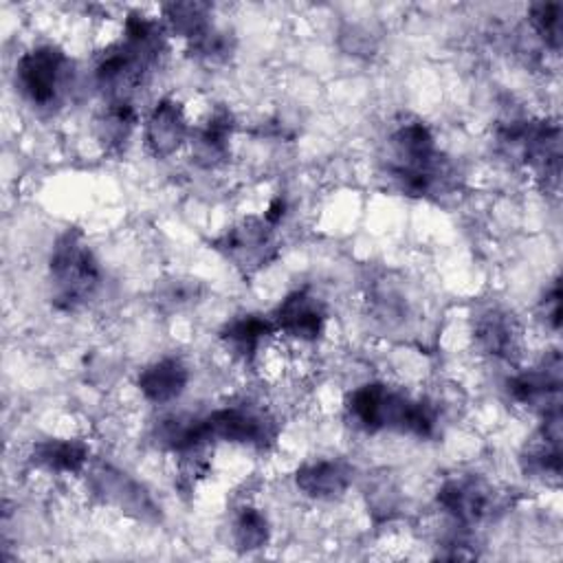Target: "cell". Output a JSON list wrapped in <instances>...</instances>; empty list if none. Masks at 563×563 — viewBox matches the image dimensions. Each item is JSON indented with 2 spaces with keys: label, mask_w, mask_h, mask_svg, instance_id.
I'll return each mask as SVG.
<instances>
[{
  "label": "cell",
  "mask_w": 563,
  "mask_h": 563,
  "mask_svg": "<svg viewBox=\"0 0 563 563\" xmlns=\"http://www.w3.org/2000/svg\"><path fill=\"white\" fill-rule=\"evenodd\" d=\"M347 413L365 431L396 429L420 438L435 431V409L427 400H411L380 383H367L347 398Z\"/></svg>",
  "instance_id": "1"
},
{
  "label": "cell",
  "mask_w": 563,
  "mask_h": 563,
  "mask_svg": "<svg viewBox=\"0 0 563 563\" xmlns=\"http://www.w3.org/2000/svg\"><path fill=\"white\" fill-rule=\"evenodd\" d=\"M389 172L402 191L427 196L438 191L449 180V165L435 150L433 134L422 121H407L398 125L389 139Z\"/></svg>",
  "instance_id": "2"
},
{
  "label": "cell",
  "mask_w": 563,
  "mask_h": 563,
  "mask_svg": "<svg viewBox=\"0 0 563 563\" xmlns=\"http://www.w3.org/2000/svg\"><path fill=\"white\" fill-rule=\"evenodd\" d=\"M51 286H53V303L62 310H75L99 286V264L84 242V235L75 229L62 233L53 246L51 262Z\"/></svg>",
  "instance_id": "3"
},
{
  "label": "cell",
  "mask_w": 563,
  "mask_h": 563,
  "mask_svg": "<svg viewBox=\"0 0 563 563\" xmlns=\"http://www.w3.org/2000/svg\"><path fill=\"white\" fill-rule=\"evenodd\" d=\"M70 75V59L62 48L51 44L26 51L15 64V84L20 92L40 108H51L64 97Z\"/></svg>",
  "instance_id": "4"
},
{
  "label": "cell",
  "mask_w": 563,
  "mask_h": 563,
  "mask_svg": "<svg viewBox=\"0 0 563 563\" xmlns=\"http://www.w3.org/2000/svg\"><path fill=\"white\" fill-rule=\"evenodd\" d=\"M198 433L205 444L211 440H224L251 446H266L275 438V422L268 413L255 407L233 405L198 418Z\"/></svg>",
  "instance_id": "5"
},
{
  "label": "cell",
  "mask_w": 563,
  "mask_h": 563,
  "mask_svg": "<svg viewBox=\"0 0 563 563\" xmlns=\"http://www.w3.org/2000/svg\"><path fill=\"white\" fill-rule=\"evenodd\" d=\"M271 224L266 220H246L233 227L218 240V249L244 271H255L264 266L273 253L275 244L271 238Z\"/></svg>",
  "instance_id": "6"
},
{
  "label": "cell",
  "mask_w": 563,
  "mask_h": 563,
  "mask_svg": "<svg viewBox=\"0 0 563 563\" xmlns=\"http://www.w3.org/2000/svg\"><path fill=\"white\" fill-rule=\"evenodd\" d=\"M271 319L275 330H282L292 339L317 341L323 332L325 310L308 290H295L282 299Z\"/></svg>",
  "instance_id": "7"
},
{
  "label": "cell",
  "mask_w": 563,
  "mask_h": 563,
  "mask_svg": "<svg viewBox=\"0 0 563 563\" xmlns=\"http://www.w3.org/2000/svg\"><path fill=\"white\" fill-rule=\"evenodd\" d=\"M559 389H561V358L554 352L543 361L539 369H528L517 374L508 383L510 396L530 407H541L543 411L559 407Z\"/></svg>",
  "instance_id": "8"
},
{
  "label": "cell",
  "mask_w": 563,
  "mask_h": 563,
  "mask_svg": "<svg viewBox=\"0 0 563 563\" xmlns=\"http://www.w3.org/2000/svg\"><path fill=\"white\" fill-rule=\"evenodd\" d=\"M438 504L444 512L462 523L482 519L490 508V490L471 477H455L442 484L438 490Z\"/></svg>",
  "instance_id": "9"
},
{
  "label": "cell",
  "mask_w": 563,
  "mask_h": 563,
  "mask_svg": "<svg viewBox=\"0 0 563 563\" xmlns=\"http://www.w3.org/2000/svg\"><path fill=\"white\" fill-rule=\"evenodd\" d=\"M187 139V121L180 103L172 99H161L145 125V143L150 152L158 158L174 154Z\"/></svg>",
  "instance_id": "10"
},
{
  "label": "cell",
  "mask_w": 563,
  "mask_h": 563,
  "mask_svg": "<svg viewBox=\"0 0 563 563\" xmlns=\"http://www.w3.org/2000/svg\"><path fill=\"white\" fill-rule=\"evenodd\" d=\"M187 380H189V372L183 365V361L167 356V358H161V361L147 365L139 374V389L150 402L163 405V402L178 398L183 394Z\"/></svg>",
  "instance_id": "11"
},
{
  "label": "cell",
  "mask_w": 563,
  "mask_h": 563,
  "mask_svg": "<svg viewBox=\"0 0 563 563\" xmlns=\"http://www.w3.org/2000/svg\"><path fill=\"white\" fill-rule=\"evenodd\" d=\"M233 130L231 112L218 108L194 134L191 154L202 167L220 165L229 154V139Z\"/></svg>",
  "instance_id": "12"
},
{
  "label": "cell",
  "mask_w": 563,
  "mask_h": 563,
  "mask_svg": "<svg viewBox=\"0 0 563 563\" xmlns=\"http://www.w3.org/2000/svg\"><path fill=\"white\" fill-rule=\"evenodd\" d=\"M297 486L314 499H332L341 495L350 484V468L341 462H312L297 471Z\"/></svg>",
  "instance_id": "13"
},
{
  "label": "cell",
  "mask_w": 563,
  "mask_h": 563,
  "mask_svg": "<svg viewBox=\"0 0 563 563\" xmlns=\"http://www.w3.org/2000/svg\"><path fill=\"white\" fill-rule=\"evenodd\" d=\"M475 341L486 354L510 356L517 345V325L508 312L488 308L475 319Z\"/></svg>",
  "instance_id": "14"
},
{
  "label": "cell",
  "mask_w": 563,
  "mask_h": 563,
  "mask_svg": "<svg viewBox=\"0 0 563 563\" xmlns=\"http://www.w3.org/2000/svg\"><path fill=\"white\" fill-rule=\"evenodd\" d=\"M31 460L53 473H79L88 460V446L81 440L51 438L33 446Z\"/></svg>",
  "instance_id": "15"
},
{
  "label": "cell",
  "mask_w": 563,
  "mask_h": 563,
  "mask_svg": "<svg viewBox=\"0 0 563 563\" xmlns=\"http://www.w3.org/2000/svg\"><path fill=\"white\" fill-rule=\"evenodd\" d=\"M275 332V323L271 317H262V314H242L231 319L220 336L222 341L242 358H251L260 345L264 343V339L268 334Z\"/></svg>",
  "instance_id": "16"
},
{
  "label": "cell",
  "mask_w": 563,
  "mask_h": 563,
  "mask_svg": "<svg viewBox=\"0 0 563 563\" xmlns=\"http://www.w3.org/2000/svg\"><path fill=\"white\" fill-rule=\"evenodd\" d=\"M136 123V112L128 99H112L97 121L99 139L110 150H121Z\"/></svg>",
  "instance_id": "17"
},
{
  "label": "cell",
  "mask_w": 563,
  "mask_h": 563,
  "mask_svg": "<svg viewBox=\"0 0 563 563\" xmlns=\"http://www.w3.org/2000/svg\"><path fill=\"white\" fill-rule=\"evenodd\" d=\"M211 4L207 2H172L165 7L169 29L187 40L198 37L211 26Z\"/></svg>",
  "instance_id": "18"
},
{
  "label": "cell",
  "mask_w": 563,
  "mask_h": 563,
  "mask_svg": "<svg viewBox=\"0 0 563 563\" xmlns=\"http://www.w3.org/2000/svg\"><path fill=\"white\" fill-rule=\"evenodd\" d=\"M233 539L240 550H257L268 541V521L257 508H242L233 523Z\"/></svg>",
  "instance_id": "19"
},
{
  "label": "cell",
  "mask_w": 563,
  "mask_h": 563,
  "mask_svg": "<svg viewBox=\"0 0 563 563\" xmlns=\"http://www.w3.org/2000/svg\"><path fill=\"white\" fill-rule=\"evenodd\" d=\"M530 22H532V29L539 33V37L550 48L559 51L561 37H563V7L559 2L532 4Z\"/></svg>",
  "instance_id": "20"
},
{
  "label": "cell",
  "mask_w": 563,
  "mask_h": 563,
  "mask_svg": "<svg viewBox=\"0 0 563 563\" xmlns=\"http://www.w3.org/2000/svg\"><path fill=\"white\" fill-rule=\"evenodd\" d=\"M189 42H191L189 53L196 55L202 62H209V64L227 59L231 55V48H233L229 33L218 31L213 24L205 33H200L198 37H194Z\"/></svg>",
  "instance_id": "21"
},
{
  "label": "cell",
  "mask_w": 563,
  "mask_h": 563,
  "mask_svg": "<svg viewBox=\"0 0 563 563\" xmlns=\"http://www.w3.org/2000/svg\"><path fill=\"white\" fill-rule=\"evenodd\" d=\"M163 297H165V299H161L163 303H169V306L180 308V306L189 303V301L196 297V288H194L191 284H187V282L174 279V282H172V286L163 292Z\"/></svg>",
  "instance_id": "22"
},
{
  "label": "cell",
  "mask_w": 563,
  "mask_h": 563,
  "mask_svg": "<svg viewBox=\"0 0 563 563\" xmlns=\"http://www.w3.org/2000/svg\"><path fill=\"white\" fill-rule=\"evenodd\" d=\"M545 317L550 319L552 328L556 330L561 323V286H559V282H554L552 290L545 295Z\"/></svg>",
  "instance_id": "23"
}]
</instances>
